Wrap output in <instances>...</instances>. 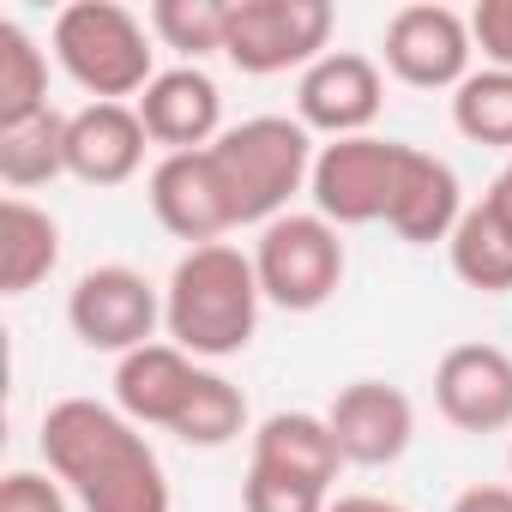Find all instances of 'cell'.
<instances>
[{
	"mask_svg": "<svg viewBox=\"0 0 512 512\" xmlns=\"http://www.w3.org/2000/svg\"><path fill=\"white\" fill-rule=\"evenodd\" d=\"M49 476L85 512H169V476L139 422L97 398H61L43 416Z\"/></svg>",
	"mask_w": 512,
	"mask_h": 512,
	"instance_id": "6da1fadb",
	"label": "cell"
},
{
	"mask_svg": "<svg viewBox=\"0 0 512 512\" xmlns=\"http://www.w3.org/2000/svg\"><path fill=\"white\" fill-rule=\"evenodd\" d=\"M260 272L253 253L211 241V247H187L169 284H163V332L175 350H187L193 362H223L241 356L260 332Z\"/></svg>",
	"mask_w": 512,
	"mask_h": 512,
	"instance_id": "7a4b0ae2",
	"label": "cell"
},
{
	"mask_svg": "<svg viewBox=\"0 0 512 512\" xmlns=\"http://www.w3.org/2000/svg\"><path fill=\"white\" fill-rule=\"evenodd\" d=\"M217 163V181L229 193L235 229L241 223H278L290 211V199L308 187L314 175V133L290 115H253L241 127H223L217 145H205Z\"/></svg>",
	"mask_w": 512,
	"mask_h": 512,
	"instance_id": "3957f363",
	"label": "cell"
},
{
	"mask_svg": "<svg viewBox=\"0 0 512 512\" xmlns=\"http://www.w3.org/2000/svg\"><path fill=\"white\" fill-rule=\"evenodd\" d=\"M151 55V31L121 0H73L55 19V61L79 91H91V103H139L157 79Z\"/></svg>",
	"mask_w": 512,
	"mask_h": 512,
	"instance_id": "277c9868",
	"label": "cell"
},
{
	"mask_svg": "<svg viewBox=\"0 0 512 512\" xmlns=\"http://www.w3.org/2000/svg\"><path fill=\"white\" fill-rule=\"evenodd\" d=\"M344 241L338 223L320 211H284L278 223L260 229L253 241V272H260V296L284 314H314L338 296L344 284Z\"/></svg>",
	"mask_w": 512,
	"mask_h": 512,
	"instance_id": "5b68a950",
	"label": "cell"
},
{
	"mask_svg": "<svg viewBox=\"0 0 512 512\" xmlns=\"http://www.w3.org/2000/svg\"><path fill=\"white\" fill-rule=\"evenodd\" d=\"M332 25H338L332 0H235L223 55L253 79H272L290 67L308 73L320 55H332Z\"/></svg>",
	"mask_w": 512,
	"mask_h": 512,
	"instance_id": "8992f818",
	"label": "cell"
},
{
	"mask_svg": "<svg viewBox=\"0 0 512 512\" xmlns=\"http://www.w3.org/2000/svg\"><path fill=\"white\" fill-rule=\"evenodd\" d=\"M67 326L85 350L103 356H133L145 344H157L163 326V296L145 272L133 266H91L73 296H67Z\"/></svg>",
	"mask_w": 512,
	"mask_h": 512,
	"instance_id": "52a82bcc",
	"label": "cell"
},
{
	"mask_svg": "<svg viewBox=\"0 0 512 512\" xmlns=\"http://www.w3.org/2000/svg\"><path fill=\"white\" fill-rule=\"evenodd\" d=\"M398 163H404V145H398V139H374V133L320 145L314 175H308L314 211H320L326 223H338V229L386 223L392 187H398Z\"/></svg>",
	"mask_w": 512,
	"mask_h": 512,
	"instance_id": "ba28073f",
	"label": "cell"
},
{
	"mask_svg": "<svg viewBox=\"0 0 512 512\" xmlns=\"http://www.w3.org/2000/svg\"><path fill=\"white\" fill-rule=\"evenodd\" d=\"M470 19L440 7V0H416L386 19V73L416 91H458L470 79Z\"/></svg>",
	"mask_w": 512,
	"mask_h": 512,
	"instance_id": "9c48e42d",
	"label": "cell"
},
{
	"mask_svg": "<svg viewBox=\"0 0 512 512\" xmlns=\"http://www.w3.org/2000/svg\"><path fill=\"white\" fill-rule=\"evenodd\" d=\"M386 103V79H380V61L356 55V49H332L320 55L302 85H296V121L308 133H326V139H362L374 127Z\"/></svg>",
	"mask_w": 512,
	"mask_h": 512,
	"instance_id": "30bf717a",
	"label": "cell"
},
{
	"mask_svg": "<svg viewBox=\"0 0 512 512\" xmlns=\"http://www.w3.org/2000/svg\"><path fill=\"white\" fill-rule=\"evenodd\" d=\"M145 199H151V217L187 247H211V241H223L235 229V211H229V193L217 181L211 151H169V157H157V169L145 181Z\"/></svg>",
	"mask_w": 512,
	"mask_h": 512,
	"instance_id": "8fae6325",
	"label": "cell"
},
{
	"mask_svg": "<svg viewBox=\"0 0 512 512\" xmlns=\"http://www.w3.org/2000/svg\"><path fill=\"white\" fill-rule=\"evenodd\" d=\"M434 404L464 434L512 428V356L500 344H452L434 362Z\"/></svg>",
	"mask_w": 512,
	"mask_h": 512,
	"instance_id": "7c38bea8",
	"label": "cell"
},
{
	"mask_svg": "<svg viewBox=\"0 0 512 512\" xmlns=\"http://www.w3.org/2000/svg\"><path fill=\"white\" fill-rule=\"evenodd\" d=\"M326 422H332V440H338L344 464H362V470L398 464L416 440V404L386 380H350L332 398Z\"/></svg>",
	"mask_w": 512,
	"mask_h": 512,
	"instance_id": "4fadbf2b",
	"label": "cell"
},
{
	"mask_svg": "<svg viewBox=\"0 0 512 512\" xmlns=\"http://www.w3.org/2000/svg\"><path fill=\"white\" fill-rule=\"evenodd\" d=\"M133 109H139L151 145H163V157H169V151H205V145L223 139V91H217V79H211L205 67H193V61L157 73Z\"/></svg>",
	"mask_w": 512,
	"mask_h": 512,
	"instance_id": "5bb4252c",
	"label": "cell"
},
{
	"mask_svg": "<svg viewBox=\"0 0 512 512\" xmlns=\"http://www.w3.org/2000/svg\"><path fill=\"white\" fill-rule=\"evenodd\" d=\"M145 121L133 103H85L67 115V175L85 187H121L145 163Z\"/></svg>",
	"mask_w": 512,
	"mask_h": 512,
	"instance_id": "9a60e30c",
	"label": "cell"
},
{
	"mask_svg": "<svg viewBox=\"0 0 512 512\" xmlns=\"http://www.w3.org/2000/svg\"><path fill=\"white\" fill-rule=\"evenodd\" d=\"M464 187L452 175L446 157L434 151H416L404 145V163H398V187H392V211H386V229L410 247H434V241H452V229L464 223Z\"/></svg>",
	"mask_w": 512,
	"mask_h": 512,
	"instance_id": "2e32d148",
	"label": "cell"
},
{
	"mask_svg": "<svg viewBox=\"0 0 512 512\" xmlns=\"http://www.w3.org/2000/svg\"><path fill=\"white\" fill-rule=\"evenodd\" d=\"M199 386V362L175 344H145L115 362V410L139 428H175Z\"/></svg>",
	"mask_w": 512,
	"mask_h": 512,
	"instance_id": "e0dca14e",
	"label": "cell"
},
{
	"mask_svg": "<svg viewBox=\"0 0 512 512\" xmlns=\"http://www.w3.org/2000/svg\"><path fill=\"white\" fill-rule=\"evenodd\" d=\"M253 470L284 476V482H308V488L332 494V482L344 470V452H338L326 416H314V410H278V416L260 422V434H253Z\"/></svg>",
	"mask_w": 512,
	"mask_h": 512,
	"instance_id": "ac0fdd59",
	"label": "cell"
},
{
	"mask_svg": "<svg viewBox=\"0 0 512 512\" xmlns=\"http://www.w3.org/2000/svg\"><path fill=\"white\" fill-rule=\"evenodd\" d=\"M55 266H61V223L25 193H7V205H0V290L25 296Z\"/></svg>",
	"mask_w": 512,
	"mask_h": 512,
	"instance_id": "d6986e66",
	"label": "cell"
},
{
	"mask_svg": "<svg viewBox=\"0 0 512 512\" xmlns=\"http://www.w3.org/2000/svg\"><path fill=\"white\" fill-rule=\"evenodd\" d=\"M55 175H67V115L61 109H43V115L0 127V181L13 193L49 187Z\"/></svg>",
	"mask_w": 512,
	"mask_h": 512,
	"instance_id": "ffe728a7",
	"label": "cell"
},
{
	"mask_svg": "<svg viewBox=\"0 0 512 512\" xmlns=\"http://www.w3.org/2000/svg\"><path fill=\"white\" fill-rule=\"evenodd\" d=\"M446 253H452V272H458L470 290H482V296L512 290V229L488 211V199H476V205L464 211V223L452 229Z\"/></svg>",
	"mask_w": 512,
	"mask_h": 512,
	"instance_id": "44dd1931",
	"label": "cell"
},
{
	"mask_svg": "<svg viewBox=\"0 0 512 512\" xmlns=\"http://www.w3.org/2000/svg\"><path fill=\"white\" fill-rule=\"evenodd\" d=\"M49 109V55L19 19H0V127Z\"/></svg>",
	"mask_w": 512,
	"mask_h": 512,
	"instance_id": "7402d4cb",
	"label": "cell"
},
{
	"mask_svg": "<svg viewBox=\"0 0 512 512\" xmlns=\"http://www.w3.org/2000/svg\"><path fill=\"white\" fill-rule=\"evenodd\" d=\"M452 127H458L470 145L512 151V73H500V67L470 73V79L452 91Z\"/></svg>",
	"mask_w": 512,
	"mask_h": 512,
	"instance_id": "603a6c76",
	"label": "cell"
},
{
	"mask_svg": "<svg viewBox=\"0 0 512 512\" xmlns=\"http://www.w3.org/2000/svg\"><path fill=\"white\" fill-rule=\"evenodd\" d=\"M241 428H247V398H241V386L223 380V374H211V368H199V386H193V398H187V410L175 416L169 434L187 440V446H229Z\"/></svg>",
	"mask_w": 512,
	"mask_h": 512,
	"instance_id": "cb8c5ba5",
	"label": "cell"
},
{
	"mask_svg": "<svg viewBox=\"0 0 512 512\" xmlns=\"http://www.w3.org/2000/svg\"><path fill=\"white\" fill-rule=\"evenodd\" d=\"M229 7H235V0H157V7H151V37L199 61V55L223 49Z\"/></svg>",
	"mask_w": 512,
	"mask_h": 512,
	"instance_id": "d4e9b609",
	"label": "cell"
},
{
	"mask_svg": "<svg viewBox=\"0 0 512 512\" xmlns=\"http://www.w3.org/2000/svg\"><path fill=\"white\" fill-rule=\"evenodd\" d=\"M332 500L308 482H284V476H266L247 464V482H241V512H326Z\"/></svg>",
	"mask_w": 512,
	"mask_h": 512,
	"instance_id": "484cf974",
	"label": "cell"
},
{
	"mask_svg": "<svg viewBox=\"0 0 512 512\" xmlns=\"http://www.w3.org/2000/svg\"><path fill=\"white\" fill-rule=\"evenodd\" d=\"M470 43L488 67L512 73V0H482L470 13Z\"/></svg>",
	"mask_w": 512,
	"mask_h": 512,
	"instance_id": "4316f807",
	"label": "cell"
},
{
	"mask_svg": "<svg viewBox=\"0 0 512 512\" xmlns=\"http://www.w3.org/2000/svg\"><path fill=\"white\" fill-rule=\"evenodd\" d=\"M0 512H67V494L43 470H13L0 482Z\"/></svg>",
	"mask_w": 512,
	"mask_h": 512,
	"instance_id": "83f0119b",
	"label": "cell"
},
{
	"mask_svg": "<svg viewBox=\"0 0 512 512\" xmlns=\"http://www.w3.org/2000/svg\"><path fill=\"white\" fill-rule=\"evenodd\" d=\"M446 512H512V488H506V482H476V488H464Z\"/></svg>",
	"mask_w": 512,
	"mask_h": 512,
	"instance_id": "f1b7e54d",
	"label": "cell"
},
{
	"mask_svg": "<svg viewBox=\"0 0 512 512\" xmlns=\"http://www.w3.org/2000/svg\"><path fill=\"white\" fill-rule=\"evenodd\" d=\"M482 199H488V211H494V217H500V223L512 229V157H506V169L494 175V187H488Z\"/></svg>",
	"mask_w": 512,
	"mask_h": 512,
	"instance_id": "f546056e",
	"label": "cell"
},
{
	"mask_svg": "<svg viewBox=\"0 0 512 512\" xmlns=\"http://www.w3.org/2000/svg\"><path fill=\"white\" fill-rule=\"evenodd\" d=\"M326 512H410V506H398V500H380V494H338Z\"/></svg>",
	"mask_w": 512,
	"mask_h": 512,
	"instance_id": "4dcf8cb0",
	"label": "cell"
},
{
	"mask_svg": "<svg viewBox=\"0 0 512 512\" xmlns=\"http://www.w3.org/2000/svg\"><path fill=\"white\" fill-rule=\"evenodd\" d=\"M506 470H512V452H506Z\"/></svg>",
	"mask_w": 512,
	"mask_h": 512,
	"instance_id": "1f68e13d",
	"label": "cell"
}]
</instances>
